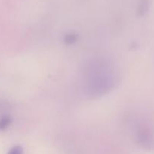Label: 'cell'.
Listing matches in <instances>:
<instances>
[{
    "mask_svg": "<svg viewBox=\"0 0 154 154\" xmlns=\"http://www.w3.org/2000/svg\"><path fill=\"white\" fill-rule=\"evenodd\" d=\"M137 142L142 148L151 150L154 148V137L153 132L147 126L141 127L137 132Z\"/></svg>",
    "mask_w": 154,
    "mask_h": 154,
    "instance_id": "obj_1",
    "label": "cell"
},
{
    "mask_svg": "<svg viewBox=\"0 0 154 154\" xmlns=\"http://www.w3.org/2000/svg\"><path fill=\"white\" fill-rule=\"evenodd\" d=\"M150 0H139L138 7V14L139 16H144L150 8Z\"/></svg>",
    "mask_w": 154,
    "mask_h": 154,
    "instance_id": "obj_2",
    "label": "cell"
},
{
    "mask_svg": "<svg viewBox=\"0 0 154 154\" xmlns=\"http://www.w3.org/2000/svg\"><path fill=\"white\" fill-rule=\"evenodd\" d=\"M78 40V35L75 32L67 33L64 36V42L66 45H73Z\"/></svg>",
    "mask_w": 154,
    "mask_h": 154,
    "instance_id": "obj_3",
    "label": "cell"
},
{
    "mask_svg": "<svg viewBox=\"0 0 154 154\" xmlns=\"http://www.w3.org/2000/svg\"><path fill=\"white\" fill-rule=\"evenodd\" d=\"M12 122V119L10 116L5 115L0 119V131L5 130L11 125Z\"/></svg>",
    "mask_w": 154,
    "mask_h": 154,
    "instance_id": "obj_4",
    "label": "cell"
},
{
    "mask_svg": "<svg viewBox=\"0 0 154 154\" xmlns=\"http://www.w3.org/2000/svg\"><path fill=\"white\" fill-rule=\"evenodd\" d=\"M8 154H23V150L21 146L17 145L12 147Z\"/></svg>",
    "mask_w": 154,
    "mask_h": 154,
    "instance_id": "obj_5",
    "label": "cell"
}]
</instances>
